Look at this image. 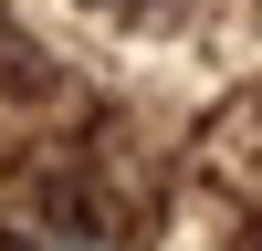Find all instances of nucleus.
<instances>
[{
    "label": "nucleus",
    "mask_w": 262,
    "mask_h": 251,
    "mask_svg": "<svg viewBox=\"0 0 262 251\" xmlns=\"http://www.w3.org/2000/svg\"><path fill=\"white\" fill-rule=\"evenodd\" d=\"M53 251H95V241H53Z\"/></svg>",
    "instance_id": "nucleus-1"
}]
</instances>
